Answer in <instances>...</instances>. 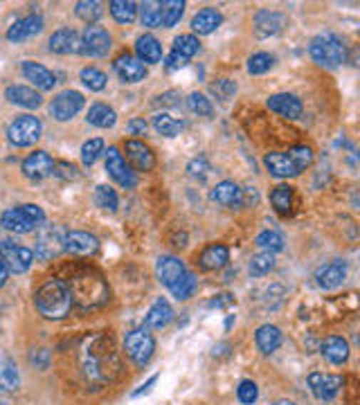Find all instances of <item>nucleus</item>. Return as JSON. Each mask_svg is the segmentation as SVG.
Listing matches in <instances>:
<instances>
[{
    "instance_id": "f257e3e1",
    "label": "nucleus",
    "mask_w": 360,
    "mask_h": 405,
    "mask_svg": "<svg viewBox=\"0 0 360 405\" xmlns=\"http://www.w3.org/2000/svg\"><path fill=\"white\" fill-rule=\"evenodd\" d=\"M122 371V360L115 352V344L106 336H97L86 342L81 349V374L88 385L102 387L113 383Z\"/></svg>"
},
{
    "instance_id": "f03ea898",
    "label": "nucleus",
    "mask_w": 360,
    "mask_h": 405,
    "mask_svg": "<svg viewBox=\"0 0 360 405\" xmlns=\"http://www.w3.org/2000/svg\"><path fill=\"white\" fill-rule=\"evenodd\" d=\"M34 304L43 317H48V320H61L72 309V293H70L68 282L63 280L46 282L36 291Z\"/></svg>"
},
{
    "instance_id": "7ed1b4c3",
    "label": "nucleus",
    "mask_w": 360,
    "mask_h": 405,
    "mask_svg": "<svg viewBox=\"0 0 360 405\" xmlns=\"http://www.w3.org/2000/svg\"><path fill=\"white\" fill-rule=\"evenodd\" d=\"M68 286L72 293V304L77 302L81 309L102 307V304L108 299V286L95 272H81Z\"/></svg>"
},
{
    "instance_id": "20e7f679",
    "label": "nucleus",
    "mask_w": 360,
    "mask_h": 405,
    "mask_svg": "<svg viewBox=\"0 0 360 405\" xmlns=\"http://www.w3.org/2000/svg\"><path fill=\"white\" fill-rule=\"evenodd\" d=\"M43 221H46V212H43L38 205H32V202L30 205L7 210V212H3V216H0V225L14 235H30Z\"/></svg>"
},
{
    "instance_id": "39448f33",
    "label": "nucleus",
    "mask_w": 360,
    "mask_h": 405,
    "mask_svg": "<svg viewBox=\"0 0 360 405\" xmlns=\"http://www.w3.org/2000/svg\"><path fill=\"white\" fill-rule=\"evenodd\" d=\"M309 52L313 56L315 63L326 66V68H338L347 59V50H344V43L331 32L318 34L309 46Z\"/></svg>"
},
{
    "instance_id": "423d86ee",
    "label": "nucleus",
    "mask_w": 360,
    "mask_h": 405,
    "mask_svg": "<svg viewBox=\"0 0 360 405\" xmlns=\"http://www.w3.org/2000/svg\"><path fill=\"white\" fill-rule=\"evenodd\" d=\"M124 352L138 367L147 365L151 360V356H153V352H155V340L149 334V329L140 327V329L128 331L126 338H124Z\"/></svg>"
},
{
    "instance_id": "0eeeda50",
    "label": "nucleus",
    "mask_w": 360,
    "mask_h": 405,
    "mask_svg": "<svg viewBox=\"0 0 360 405\" xmlns=\"http://www.w3.org/2000/svg\"><path fill=\"white\" fill-rule=\"evenodd\" d=\"M43 133V124L34 115H19L7 128V138L14 147H30Z\"/></svg>"
},
{
    "instance_id": "6e6552de",
    "label": "nucleus",
    "mask_w": 360,
    "mask_h": 405,
    "mask_svg": "<svg viewBox=\"0 0 360 405\" xmlns=\"http://www.w3.org/2000/svg\"><path fill=\"white\" fill-rule=\"evenodd\" d=\"M68 230L63 225H38L36 235V257L38 259H54L63 252Z\"/></svg>"
},
{
    "instance_id": "1a4fd4ad",
    "label": "nucleus",
    "mask_w": 360,
    "mask_h": 405,
    "mask_svg": "<svg viewBox=\"0 0 360 405\" xmlns=\"http://www.w3.org/2000/svg\"><path fill=\"white\" fill-rule=\"evenodd\" d=\"M0 259H3L7 272L23 275L30 270V266L34 262V252L14 241H0Z\"/></svg>"
},
{
    "instance_id": "9d476101",
    "label": "nucleus",
    "mask_w": 360,
    "mask_h": 405,
    "mask_svg": "<svg viewBox=\"0 0 360 405\" xmlns=\"http://www.w3.org/2000/svg\"><path fill=\"white\" fill-rule=\"evenodd\" d=\"M106 171L115 183L124 187V190H133L138 185V176L131 171V167L126 165L124 155L120 153L118 147H110L106 151Z\"/></svg>"
},
{
    "instance_id": "9b49d317",
    "label": "nucleus",
    "mask_w": 360,
    "mask_h": 405,
    "mask_svg": "<svg viewBox=\"0 0 360 405\" xmlns=\"http://www.w3.org/2000/svg\"><path fill=\"white\" fill-rule=\"evenodd\" d=\"M110 50V36L104 27L99 25H88L81 34V54L86 56H95V59H102Z\"/></svg>"
},
{
    "instance_id": "f8f14e48",
    "label": "nucleus",
    "mask_w": 360,
    "mask_h": 405,
    "mask_svg": "<svg viewBox=\"0 0 360 405\" xmlns=\"http://www.w3.org/2000/svg\"><path fill=\"white\" fill-rule=\"evenodd\" d=\"M83 108V95L77 91H63L50 101V115L59 122H68Z\"/></svg>"
},
{
    "instance_id": "ddd939ff",
    "label": "nucleus",
    "mask_w": 360,
    "mask_h": 405,
    "mask_svg": "<svg viewBox=\"0 0 360 405\" xmlns=\"http://www.w3.org/2000/svg\"><path fill=\"white\" fill-rule=\"evenodd\" d=\"M309 387L315 399L320 401H334L338 392L344 387V379L338 374H322V371H313L309 376Z\"/></svg>"
},
{
    "instance_id": "4468645a",
    "label": "nucleus",
    "mask_w": 360,
    "mask_h": 405,
    "mask_svg": "<svg viewBox=\"0 0 360 405\" xmlns=\"http://www.w3.org/2000/svg\"><path fill=\"white\" fill-rule=\"evenodd\" d=\"M113 68L124 83H138L147 77V68H144V63L133 54H120L118 59L113 61Z\"/></svg>"
},
{
    "instance_id": "2eb2a0df",
    "label": "nucleus",
    "mask_w": 360,
    "mask_h": 405,
    "mask_svg": "<svg viewBox=\"0 0 360 405\" xmlns=\"http://www.w3.org/2000/svg\"><path fill=\"white\" fill-rule=\"evenodd\" d=\"M52 169H54V160H52V155L46 153V151H34L23 160V173L30 180L48 178L52 173Z\"/></svg>"
},
{
    "instance_id": "dca6fc26",
    "label": "nucleus",
    "mask_w": 360,
    "mask_h": 405,
    "mask_svg": "<svg viewBox=\"0 0 360 405\" xmlns=\"http://www.w3.org/2000/svg\"><path fill=\"white\" fill-rule=\"evenodd\" d=\"M124 151H126V158L131 160V165L138 169V171H151L155 167V155L153 151L147 147L144 142L140 140H128L124 144Z\"/></svg>"
},
{
    "instance_id": "f3484780",
    "label": "nucleus",
    "mask_w": 360,
    "mask_h": 405,
    "mask_svg": "<svg viewBox=\"0 0 360 405\" xmlns=\"http://www.w3.org/2000/svg\"><path fill=\"white\" fill-rule=\"evenodd\" d=\"M344 277H347V264L338 262V259L320 266L318 272H315V282H318V286L324 288V291H331V288L340 286L344 282Z\"/></svg>"
},
{
    "instance_id": "a211bd4d",
    "label": "nucleus",
    "mask_w": 360,
    "mask_h": 405,
    "mask_svg": "<svg viewBox=\"0 0 360 405\" xmlns=\"http://www.w3.org/2000/svg\"><path fill=\"white\" fill-rule=\"evenodd\" d=\"M50 50L54 54H79L81 52V36L75 30H70V27L56 30L50 36Z\"/></svg>"
},
{
    "instance_id": "6ab92c4d",
    "label": "nucleus",
    "mask_w": 360,
    "mask_h": 405,
    "mask_svg": "<svg viewBox=\"0 0 360 405\" xmlns=\"http://www.w3.org/2000/svg\"><path fill=\"white\" fill-rule=\"evenodd\" d=\"M97 248H99L97 237L88 235V232H79V230H75V232H68V235H66V245H63V250H68L70 255L88 257V255H95Z\"/></svg>"
},
{
    "instance_id": "aec40b11",
    "label": "nucleus",
    "mask_w": 360,
    "mask_h": 405,
    "mask_svg": "<svg viewBox=\"0 0 360 405\" xmlns=\"http://www.w3.org/2000/svg\"><path fill=\"white\" fill-rule=\"evenodd\" d=\"M268 108L272 113H279L282 118H288V120H297L304 106H302V101L291 95V93H279V95H272L268 99Z\"/></svg>"
},
{
    "instance_id": "412c9836",
    "label": "nucleus",
    "mask_w": 360,
    "mask_h": 405,
    "mask_svg": "<svg viewBox=\"0 0 360 405\" xmlns=\"http://www.w3.org/2000/svg\"><path fill=\"white\" fill-rule=\"evenodd\" d=\"M41 32H43V19L36 16V14H32V16H25V19L14 23L7 30V39L11 43H21V41H27V39H32Z\"/></svg>"
},
{
    "instance_id": "4be33fe9",
    "label": "nucleus",
    "mask_w": 360,
    "mask_h": 405,
    "mask_svg": "<svg viewBox=\"0 0 360 405\" xmlns=\"http://www.w3.org/2000/svg\"><path fill=\"white\" fill-rule=\"evenodd\" d=\"M187 272L185 264L180 262L178 257H171V255H165L158 259V264H155V275H158V280H160V284H165L167 288L174 284L176 280H180L182 275Z\"/></svg>"
},
{
    "instance_id": "5701e85b",
    "label": "nucleus",
    "mask_w": 360,
    "mask_h": 405,
    "mask_svg": "<svg viewBox=\"0 0 360 405\" xmlns=\"http://www.w3.org/2000/svg\"><path fill=\"white\" fill-rule=\"evenodd\" d=\"M284 25H286V16L284 14H277V11H259L257 14V19H254V30H257V36H275L284 30Z\"/></svg>"
},
{
    "instance_id": "b1692460",
    "label": "nucleus",
    "mask_w": 360,
    "mask_h": 405,
    "mask_svg": "<svg viewBox=\"0 0 360 405\" xmlns=\"http://www.w3.org/2000/svg\"><path fill=\"white\" fill-rule=\"evenodd\" d=\"M212 200H216L223 207H241L243 205V190L232 180H223L212 190Z\"/></svg>"
},
{
    "instance_id": "393cba45",
    "label": "nucleus",
    "mask_w": 360,
    "mask_h": 405,
    "mask_svg": "<svg viewBox=\"0 0 360 405\" xmlns=\"http://www.w3.org/2000/svg\"><path fill=\"white\" fill-rule=\"evenodd\" d=\"M264 165H266V169L270 171V176H275V178H293V176H299V171H297L295 165L291 163V158H288L286 153H279V151L266 153Z\"/></svg>"
},
{
    "instance_id": "a878e982",
    "label": "nucleus",
    "mask_w": 360,
    "mask_h": 405,
    "mask_svg": "<svg viewBox=\"0 0 360 405\" xmlns=\"http://www.w3.org/2000/svg\"><path fill=\"white\" fill-rule=\"evenodd\" d=\"M23 75H25L27 81H32L41 91H52L54 83H56V77L52 75V72L36 61H23Z\"/></svg>"
},
{
    "instance_id": "bb28decb",
    "label": "nucleus",
    "mask_w": 360,
    "mask_h": 405,
    "mask_svg": "<svg viewBox=\"0 0 360 405\" xmlns=\"http://www.w3.org/2000/svg\"><path fill=\"white\" fill-rule=\"evenodd\" d=\"M320 349H322V356L329 360L331 365H342V363H347V358H349V344L340 336L324 338Z\"/></svg>"
},
{
    "instance_id": "cd10ccee",
    "label": "nucleus",
    "mask_w": 360,
    "mask_h": 405,
    "mask_svg": "<svg viewBox=\"0 0 360 405\" xmlns=\"http://www.w3.org/2000/svg\"><path fill=\"white\" fill-rule=\"evenodd\" d=\"M227 259H230V250H227V245L223 243H212L207 245V248L200 252L198 257V264L203 270H219L227 264Z\"/></svg>"
},
{
    "instance_id": "c85d7f7f",
    "label": "nucleus",
    "mask_w": 360,
    "mask_h": 405,
    "mask_svg": "<svg viewBox=\"0 0 360 405\" xmlns=\"http://www.w3.org/2000/svg\"><path fill=\"white\" fill-rule=\"evenodd\" d=\"M174 320V309L167 299H155V304L149 309L147 317H144V327L147 329H163Z\"/></svg>"
},
{
    "instance_id": "c756f323",
    "label": "nucleus",
    "mask_w": 360,
    "mask_h": 405,
    "mask_svg": "<svg viewBox=\"0 0 360 405\" xmlns=\"http://www.w3.org/2000/svg\"><path fill=\"white\" fill-rule=\"evenodd\" d=\"M135 52L142 63H160L163 61V46H160V41L151 34H144L138 39Z\"/></svg>"
},
{
    "instance_id": "7c9ffc66",
    "label": "nucleus",
    "mask_w": 360,
    "mask_h": 405,
    "mask_svg": "<svg viewBox=\"0 0 360 405\" xmlns=\"http://www.w3.org/2000/svg\"><path fill=\"white\" fill-rule=\"evenodd\" d=\"M223 23V16L214 7H205L200 9L196 16L192 19V30L200 36H207L212 32H216V27Z\"/></svg>"
},
{
    "instance_id": "2f4dec72",
    "label": "nucleus",
    "mask_w": 360,
    "mask_h": 405,
    "mask_svg": "<svg viewBox=\"0 0 360 405\" xmlns=\"http://www.w3.org/2000/svg\"><path fill=\"white\" fill-rule=\"evenodd\" d=\"M254 342L259 347V352L268 356V354L277 352L279 347H282V331L275 324H264V327L257 329Z\"/></svg>"
},
{
    "instance_id": "473e14b6",
    "label": "nucleus",
    "mask_w": 360,
    "mask_h": 405,
    "mask_svg": "<svg viewBox=\"0 0 360 405\" xmlns=\"http://www.w3.org/2000/svg\"><path fill=\"white\" fill-rule=\"evenodd\" d=\"M5 97L11 104L23 106V108H38L41 106V95L34 88H27V86H9L5 91Z\"/></svg>"
},
{
    "instance_id": "72a5a7b5",
    "label": "nucleus",
    "mask_w": 360,
    "mask_h": 405,
    "mask_svg": "<svg viewBox=\"0 0 360 405\" xmlns=\"http://www.w3.org/2000/svg\"><path fill=\"white\" fill-rule=\"evenodd\" d=\"M88 124L97 126V128H110L115 126V122H118V115H115V111L108 106V104H102V101H97V104L91 106L88 111Z\"/></svg>"
},
{
    "instance_id": "f704fd0d",
    "label": "nucleus",
    "mask_w": 360,
    "mask_h": 405,
    "mask_svg": "<svg viewBox=\"0 0 360 405\" xmlns=\"http://www.w3.org/2000/svg\"><path fill=\"white\" fill-rule=\"evenodd\" d=\"M19 385H21V376L14 360L3 358L0 360V389L3 392H14V389H19Z\"/></svg>"
},
{
    "instance_id": "c9c22d12",
    "label": "nucleus",
    "mask_w": 360,
    "mask_h": 405,
    "mask_svg": "<svg viewBox=\"0 0 360 405\" xmlns=\"http://www.w3.org/2000/svg\"><path fill=\"white\" fill-rule=\"evenodd\" d=\"M140 11V21L144 27H160L163 25V3L158 0H147L138 7Z\"/></svg>"
},
{
    "instance_id": "e433bc0d",
    "label": "nucleus",
    "mask_w": 360,
    "mask_h": 405,
    "mask_svg": "<svg viewBox=\"0 0 360 405\" xmlns=\"http://www.w3.org/2000/svg\"><path fill=\"white\" fill-rule=\"evenodd\" d=\"M270 200H272V207L277 210V214H282V216L291 214V210H293V187L277 185L270 194Z\"/></svg>"
},
{
    "instance_id": "4c0bfd02",
    "label": "nucleus",
    "mask_w": 360,
    "mask_h": 405,
    "mask_svg": "<svg viewBox=\"0 0 360 405\" xmlns=\"http://www.w3.org/2000/svg\"><path fill=\"white\" fill-rule=\"evenodd\" d=\"M110 14H113V19L118 23H122V25L133 23L135 16H138V5L133 3V0H113Z\"/></svg>"
},
{
    "instance_id": "58836bf2",
    "label": "nucleus",
    "mask_w": 360,
    "mask_h": 405,
    "mask_svg": "<svg viewBox=\"0 0 360 405\" xmlns=\"http://www.w3.org/2000/svg\"><path fill=\"white\" fill-rule=\"evenodd\" d=\"M153 128L160 135H165V138H174V135H178L180 131H182V122H178V120H174L171 118V115H167V113H158L155 118H153Z\"/></svg>"
},
{
    "instance_id": "ea45409f",
    "label": "nucleus",
    "mask_w": 360,
    "mask_h": 405,
    "mask_svg": "<svg viewBox=\"0 0 360 405\" xmlns=\"http://www.w3.org/2000/svg\"><path fill=\"white\" fill-rule=\"evenodd\" d=\"M95 202H97V207H102L106 212H115L120 205V198H118V194H115L113 187L97 185L95 187Z\"/></svg>"
},
{
    "instance_id": "a19ab883",
    "label": "nucleus",
    "mask_w": 360,
    "mask_h": 405,
    "mask_svg": "<svg viewBox=\"0 0 360 405\" xmlns=\"http://www.w3.org/2000/svg\"><path fill=\"white\" fill-rule=\"evenodd\" d=\"M77 9V16L83 21V23H88V25H95L99 19H102V5L97 3V0H81V3L75 5Z\"/></svg>"
},
{
    "instance_id": "79ce46f5",
    "label": "nucleus",
    "mask_w": 360,
    "mask_h": 405,
    "mask_svg": "<svg viewBox=\"0 0 360 405\" xmlns=\"http://www.w3.org/2000/svg\"><path fill=\"white\" fill-rule=\"evenodd\" d=\"M182 11H185L182 0H165L163 3V27H174L176 23H180Z\"/></svg>"
},
{
    "instance_id": "37998d69",
    "label": "nucleus",
    "mask_w": 360,
    "mask_h": 405,
    "mask_svg": "<svg viewBox=\"0 0 360 405\" xmlns=\"http://www.w3.org/2000/svg\"><path fill=\"white\" fill-rule=\"evenodd\" d=\"M169 291L174 293V297L178 299H187V297H192L194 291H196V277L192 272H185L180 280H176L174 284L169 286Z\"/></svg>"
},
{
    "instance_id": "c03bdc74",
    "label": "nucleus",
    "mask_w": 360,
    "mask_h": 405,
    "mask_svg": "<svg viewBox=\"0 0 360 405\" xmlns=\"http://www.w3.org/2000/svg\"><path fill=\"white\" fill-rule=\"evenodd\" d=\"M79 77H81V81H83L86 88H91V91H95V93L104 91V88H106V81H108L104 72L97 70V68H83Z\"/></svg>"
},
{
    "instance_id": "a18cd8bd",
    "label": "nucleus",
    "mask_w": 360,
    "mask_h": 405,
    "mask_svg": "<svg viewBox=\"0 0 360 405\" xmlns=\"http://www.w3.org/2000/svg\"><path fill=\"white\" fill-rule=\"evenodd\" d=\"M187 106H190V111L196 113L198 118H212V115H214L212 101L205 95H200V93H192L190 97H187Z\"/></svg>"
},
{
    "instance_id": "49530a36",
    "label": "nucleus",
    "mask_w": 360,
    "mask_h": 405,
    "mask_svg": "<svg viewBox=\"0 0 360 405\" xmlns=\"http://www.w3.org/2000/svg\"><path fill=\"white\" fill-rule=\"evenodd\" d=\"M272 266H275V257H272V252H259L250 259V275L252 277H264L266 272L272 270Z\"/></svg>"
},
{
    "instance_id": "de8ad7c7",
    "label": "nucleus",
    "mask_w": 360,
    "mask_h": 405,
    "mask_svg": "<svg viewBox=\"0 0 360 405\" xmlns=\"http://www.w3.org/2000/svg\"><path fill=\"white\" fill-rule=\"evenodd\" d=\"M198 48H200V43H198V39L194 34H180L174 41V52H178L180 56H185L187 61H190L192 56L198 52Z\"/></svg>"
},
{
    "instance_id": "09e8293b",
    "label": "nucleus",
    "mask_w": 360,
    "mask_h": 405,
    "mask_svg": "<svg viewBox=\"0 0 360 405\" xmlns=\"http://www.w3.org/2000/svg\"><path fill=\"white\" fill-rule=\"evenodd\" d=\"M99 153H104V140L102 138H93L88 142H83V147H81V163L86 167H93L95 160L99 158Z\"/></svg>"
},
{
    "instance_id": "8fccbe9b",
    "label": "nucleus",
    "mask_w": 360,
    "mask_h": 405,
    "mask_svg": "<svg viewBox=\"0 0 360 405\" xmlns=\"http://www.w3.org/2000/svg\"><path fill=\"white\" fill-rule=\"evenodd\" d=\"M288 158H291V163L295 165V169L302 173L307 167L313 165V151L309 147H304V144H297V147H293L291 151L286 153Z\"/></svg>"
},
{
    "instance_id": "3c124183",
    "label": "nucleus",
    "mask_w": 360,
    "mask_h": 405,
    "mask_svg": "<svg viewBox=\"0 0 360 405\" xmlns=\"http://www.w3.org/2000/svg\"><path fill=\"white\" fill-rule=\"evenodd\" d=\"M272 63H275V56L268 54V52L252 54L248 59V72L250 75H266V72L272 68Z\"/></svg>"
},
{
    "instance_id": "603ef678",
    "label": "nucleus",
    "mask_w": 360,
    "mask_h": 405,
    "mask_svg": "<svg viewBox=\"0 0 360 405\" xmlns=\"http://www.w3.org/2000/svg\"><path fill=\"white\" fill-rule=\"evenodd\" d=\"M210 93L219 101H230V99L237 95V83L232 79H216L210 86Z\"/></svg>"
},
{
    "instance_id": "864d4df0",
    "label": "nucleus",
    "mask_w": 360,
    "mask_h": 405,
    "mask_svg": "<svg viewBox=\"0 0 360 405\" xmlns=\"http://www.w3.org/2000/svg\"><path fill=\"white\" fill-rule=\"evenodd\" d=\"M257 245L264 248L266 252H279L284 250V237L279 232H272V230H266L257 237Z\"/></svg>"
},
{
    "instance_id": "5fc2aeb1",
    "label": "nucleus",
    "mask_w": 360,
    "mask_h": 405,
    "mask_svg": "<svg viewBox=\"0 0 360 405\" xmlns=\"http://www.w3.org/2000/svg\"><path fill=\"white\" fill-rule=\"evenodd\" d=\"M237 396L243 405H252L259 399V389L254 381H241L237 387Z\"/></svg>"
},
{
    "instance_id": "6e6d98bb",
    "label": "nucleus",
    "mask_w": 360,
    "mask_h": 405,
    "mask_svg": "<svg viewBox=\"0 0 360 405\" xmlns=\"http://www.w3.org/2000/svg\"><path fill=\"white\" fill-rule=\"evenodd\" d=\"M52 173H54V176L63 178V180H75V178H79L77 167H72V165H68V163H54Z\"/></svg>"
},
{
    "instance_id": "4d7b16f0",
    "label": "nucleus",
    "mask_w": 360,
    "mask_h": 405,
    "mask_svg": "<svg viewBox=\"0 0 360 405\" xmlns=\"http://www.w3.org/2000/svg\"><path fill=\"white\" fill-rule=\"evenodd\" d=\"M207 171H210V165H207L205 158H198V160L190 163V173H192L194 178H200V180H203V178L207 176Z\"/></svg>"
},
{
    "instance_id": "13d9d810",
    "label": "nucleus",
    "mask_w": 360,
    "mask_h": 405,
    "mask_svg": "<svg viewBox=\"0 0 360 405\" xmlns=\"http://www.w3.org/2000/svg\"><path fill=\"white\" fill-rule=\"evenodd\" d=\"M147 128H149V124L144 122V118H133V120H128V124H126V131L131 135H144V133H147Z\"/></svg>"
},
{
    "instance_id": "bf43d9fd",
    "label": "nucleus",
    "mask_w": 360,
    "mask_h": 405,
    "mask_svg": "<svg viewBox=\"0 0 360 405\" xmlns=\"http://www.w3.org/2000/svg\"><path fill=\"white\" fill-rule=\"evenodd\" d=\"M30 360H32V365H36L41 369H48V365H50V352L48 349H36V352H32Z\"/></svg>"
},
{
    "instance_id": "052dcab7",
    "label": "nucleus",
    "mask_w": 360,
    "mask_h": 405,
    "mask_svg": "<svg viewBox=\"0 0 360 405\" xmlns=\"http://www.w3.org/2000/svg\"><path fill=\"white\" fill-rule=\"evenodd\" d=\"M185 66H187L185 56H180L178 52L171 50V54L167 56V61H165V68H167V70H180V68H185Z\"/></svg>"
},
{
    "instance_id": "680f3d73",
    "label": "nucleus",
    "mask_w": 360,
    "mask_h": 405,
    "mask_svg": "<svg viewBox=\"0 0 360 405\" xmlns=\"http://www.w3.org/2000/svg\"><path fill=\"white\" fill-rule=\"evenodd\" d=\"M178 99H180V95H178L176 91H169V93H165V95L158 97L155 104H158V106H176Z\"/></svg>"
},
{
    "instance_id": "e2e57ef3",
    "label": "nucleus",
    "mask_w": 360,
    "mask_h": 405,
    "mask_svg": "<svg viewBox=\"0 0 360 405\" xmlns=\"http://www.w3.org/2000/svg\"><path fill=\"white\" fill-rule=\"evenodd\" d=\"M155 381H158V374H153L151 379H149L147 383H144V385H142L140 389H135V392H133V399H138V396H142V394H147L149 389H151V387L155 385Z\"/></svg>"
},
{
    "instance_id": "0e129e2a",
    "label": "nucleus",
    "mask_w": 360,
    "mask_h": 405,
    "mask_svg": "<svg viewBox=\"0 0 360 405\" xmlns=\"http://www.w3.org/2000/svg\"><path fill=\"white\" fill-rule=\"evenodd\" d=\"M230 302H232V295H219L216 299L210 302V309H221V307H225V304H230Z\"/></svg>"
},
{
    "instance_id": "69168bd1",
    "label": "nucleus",
    "mask_w": 360,
    "mask_h": 405,
    "mask_svg": "<svg viewBox=\"0 0 360 405\" xmlns=\"http://www.w3.org/2000/svg\"><path fill=\"white\" fill-rule=\"evenodd\" d=\"M7 268H5V264H3V259H0V286H5V282H7Z\"/></svg>"
},
{
    "instance_id": "338daca9",
    "label": "nucleus",
    "mask_w": 360,
    "mask_h": 405,
    "mask_svg": "<svg viewBox=\"0 0 360 405\" xmlns=\"http://www.w3.org/2000/svg\"><path fill=\"white\" fill-rule=\"evenodd\" d=\"M272 405H295V403H291V401H277V403H272Z\"/></svg>"
},
{
    "instance_id": "774afa93",
    "label": "nucleus",
    "mask_w": 360,
    "mask_h": 405,
    "mask_svg": "<svg viewBox=\"0 0 360 405\" xmlns=\"http://www.w3.org/2000/svg\"><path fill=\"white\" fill-rule=\"evenodd\" d=\"M0 405H9V403H7L5 399H0Z\"/></svg>"
}]
</instances>
